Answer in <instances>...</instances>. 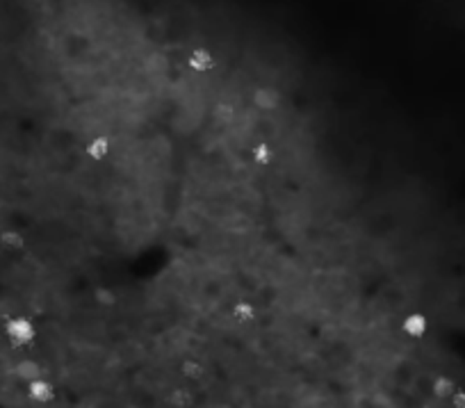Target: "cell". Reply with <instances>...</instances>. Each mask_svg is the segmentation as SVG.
I'll list each match as a JSON object with an SVG mask.
<instances>
[{"label": "cell", "instance_id": "cell-1", "mask_svg": "<svg viewBox=\"0 0 465 408\" xmlns=\"http://www.w3.org/2000/svg\"><path fill=\"white\" fill-rule=\"evenodd\" d=\"M37 324L25 315H14L5 322V335L14 347H28L37 340Z\"/></svg>", "mask_w": 465, "mask_h": 408}, {"label": "cell", "instance_id": "cell-2", "mask_svg": "<svg viewBox=\"0 0 465 408\" xmlns=\"http://www.w3.org/2000/svg\"><path fill=\"white\" fill-rule=\"evenodd\" d=\"M14 377L19 379V381H23L25 386H28L30 381H34V379L44 377V367H41V363L32 356V347H30V354H25V356H21L19 360H16Z\"/></svg>", "mask_w": 465, "mask_h": 408}, {"label": "cell", "instance_id": "cell-3", "mask_svg": "<svg viewBox=\"0 0 465 408\" xmlns=\"http://www.w3.org/2000/svg\"><path fill=\"white\" fill-rule=\"evenodd\" d=\"M25 393H28V397L32 399L34 404H50V402H55L57 388L50 379L41 377V379L30 381V384L25 386Z\"/></svg>", "mask_w": 465, "mask_h": 408}, {"label": "cell", "instance_id": "cell-4", "mask_svg": "<svg viewBox=\"0 0 465 408\" xmlns=\"http://www.w3.org/2000/svg\"><path fill=\"white\" fill-rule=\"evenodd\" d=\"M401 333L411 340H422L429 333V319L422 312H411L401 319Z\"/></svg>", "mask_w": 465, "mask_h": 408}, {"label": "cell", "instance_id": "cell-5", "mask_svg": "<svg viewBox=\"0 0 465 408\" xmlns=\"http://www.w3.org/2000/svg\"><path fill=\"white\" fill-rule=\"evenodd\" d=\"M187 66L192 68V71H196V73H208V71H212L214 66H217V59H214L212 50L199 46V48L189 50Z\"/></svg>", "mask_w": 465, "mask_h": 408}, {"label": "cell", "instance_id": "cell-6", "mask_svg": "<svg viewBox=\"0 0 465 408\" xmlns=\"http://www.w3.org/2000/svg\"><path fill=\"white\" fill-rule=\"evenodd\" d=\"M167 404L171 408H196V393L187 386H174L167 393Z\"/></svg>", "mask_w": 465, "mask_h": 408}, {"label": "cell", "instance_id": "cell-7", "mask_svg": "<svg viewBox=\"0 0 465 408\" xmlns=\"http://www.w3.org/2000/svg\"><path fill=\"white\" fill-rule=\"evenodd\" d=\"M253 105L258 110H265V112H272L279 108L281 103V94L274 89V87H258V89H253Z\"/></svg>", "mask_w": 465, "mask_h": 408}, {"label": "cell", "instance_id": "cell-8", "mask_svg": "<svg viewBox=\"0 0 465 408\" xmlns=\"http://www.w3.org/2000/svg\"><path fill=\"white\" fill-rule=\"evenodd\" d=\"M456 390H459V384L450 374H436L431 381V395L436 399H441V402H450Z\"/></svg>", "mask_w": 465, "mask_h": 408}, {"label": "cell", "instance_id": "cell-9", "mask_svg": "<svg viewBox=\"0 0 465 408\" xmlns=\"http://www.w3.org/2000/svg\"><path fill=\"white\" fill-rule=\"evenodd\" d=\"M0 245H3L7 251H23L25 245H28V238L21 228L16 226H7V228L0 231Z\"/></svg>", "mask_w": 465, "mask_h": 408}, {"label": "cell", "instance_id": "cell-10", "mask_svg": "<svg viewBox=\"0 0 465 408\" xmlns=\"http://www.w3.org/2000/svg\"><path fill=\"white\" fill-rule=\"evenodd\" d=\"M230 315H232V319H235L237 324H249V322H253L256 319V306L251 301H235L232 303V308H230Z\"/></svg>", "mask_w": 465, "mask_h": 408}, {"label": "cell", "instance_id": "cell-11", "mask_svg": "<svg viewBox=\"0 0 465 408\" xmlns=\"http://www.w3.org/2000/svg\"><path fill=\"white\" fill-rule=\"evenodd\" d=\"M87 153H89V158H94V160H105L110 155V140L105 135L94 137V140L87 144Z\"/></svg>", "mask_w": 465, "mask_h": 408}, {"label": "cell", "instance_id": "cell-12", "mask_svg": "<svg viewBox=\"0 0 465 408\" xmlns=\"http://www.w3.org/2000/svg\"><path fill=\"white\" fill-rule=\"evenodd\" d=\"M251 158L253 162L258 164V167H267L272 160H274V151L270 144H256L251 149Z\"/></svg>", "mask_w": 465, "mask_h": 408}, {"label": "cell", "instance_id": "cell-13", "mask_svg": "<svg viewBox=\"0 0 465 408\" xmlns=\"http://www.w3.org/2000/svg\"><path fill=\"white\" fill-rule=\"evenodd\" d=\"M94 299H96L98 306L110 308V306H115V303H117V294L112 292L110 288H98L96 292H94Z\"/></svg>", "mask_w": 465, "mask_h": 408}, {"label": "cell", "instance_id": "cell-14", "mask_svg": "<svg viewBox=\"0 0 465 408\" xmlns=\"http://www.w3.org/2000/svg\"><path fill=\"white\" fill-rule=\"evenodd\" d=\"M214 115H217V119L223 121V124H228V121H232V117H235V110H232L228 103H219V105L214 108Z\"/></svg>", "mask_w": 465, "mask_h": 408}, {"label": "cell", "instance_id": "cell-15", "mask_svg": "<svg viewBox=\"0 0 465 408\" xmlns=\"http://www.w3.org/2000/svg\"><path fill=\"white\" fill-rule=\"evenodd\" d=\"M450 408H465V388H459L450 399Z\"/></svg>", "mask_w": 465, "mask_h": 408}]
</instances>
